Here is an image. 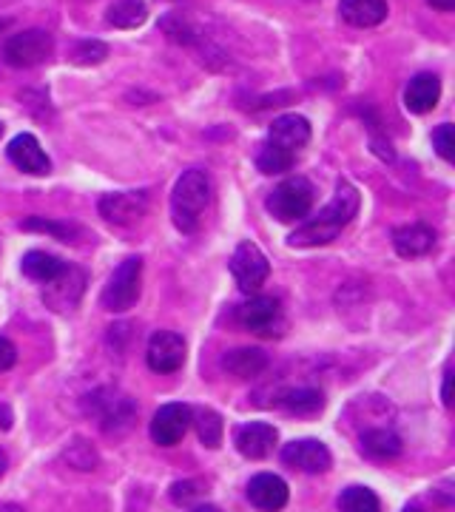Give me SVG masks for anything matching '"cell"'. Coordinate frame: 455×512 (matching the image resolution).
<instances>
[{"instance_id":"4dcf8cb0","label":"cell","mask_w":455,"mask_h":512,"mask_svg":"<svg viewBox=\"0 0 455 512\" xmlns=\"http://www.w3.org/2000/svg\"><path fill=\"white\" fill-rule=\"evenodd\" d=\"M433 146H436L438 157H441V160L453 163L455 134H453V126H450V123H444V126H438L436 131H433Z\"/></svg>"},{"instance_id":"d6986e66","label":"cell","mask_w":455,"mask_h":512,"mask_svg":"<svg viewBox=\"0 0 455 512\" xmlns=\"http://www.w3.org/2000/svg\"><path fill=\"white\" fill-rule=\"evenodd\" d=\"M393 245H396V251L401 256L416 259V256L430 254L436 248V234H433V228L419 225V222L416 225H404V228H399L393 234Z\"/></svg>"},{"instance_id":"f35d334b","label":"cell","mask_w":455,"mask_h":512,"mask_svg":"<svg viewBox=\"0 0 455 512\" xmlns=\"http://www.w3.org/2000/svg\"><path fill=\"white\" fill-rule=\"evenodd\" d=\"M6 3H12V0H0V6H6Z\"/></svg>"},{"instance_id":"74e56055","label":"cell","mask_w":455,"mask_h":512,"mask_svg":"<svg viewBox=\"0 0 455 512\" xmlns=\"http://www.w3.org/2000/svg\"><path fill=\"white\" fill-rule=\"evenodd\" d=\"M404 512H421L419 507H410V510H404Z\"/></svg>"},{"instance_id":"5bb4252c","label":"cell","mask_w":455,"mask_h":512,"mask_svg":"<svg viewBox=\"0 0 455 512\" xmlns=\"http://www.w3.org/2000/svg\"><path fill=\"white\" fill-rule=\"evenodd\" d=\"M310 140V123L305 117H299V114H282V117H276L268 128V143L273 146L285 148V151H291L296 154L299 148L308 146Z\"/></svg>"},{"instance_id":"30bf717a","label":"cell","mask_w":455,"mask_h":512,"mask_svg":"<svg viewBox=\"0 0 455 512\" xmlns=\"http://www.w3.org/2000/svg\"><path fill=\"white\" fill-rule=\"evenodd\" d=\"M282 461L288 467H293V470H299V473H313L316 476V473H328L333 458H330V450L322 441L299 439L285 444Z\"/></svg>"},{"instance_id":"1f68e13d","label":"cell","mask_w":455,"mask_h":512,"mask_svg":"<svg viewBox=\"0 0 455 512\" xmlns=\"http://www.w3.org/2000/svg\"><path fill=\"white\" fill-rule=\"evenodd\" d=\"M171 498H174V504H180V507H194L202 498V487L197 481H177V484L171 487Z\"/></svg>"},{"instance_id":"52a82bcc","label":"cell","mask_w":455,"mask_h":512,"mask_svg":"<svg viewBox=\"0 0 455 512\" xmlns=\"http://www.w3.org/2000/svg\"><path fill=\"white\" fill-rule=\"evenodd\" d=\"M231 274H234L237 285L245 293L259 291L268 282V276H271L268 256L262 254L254 242H242V245H237L234 256H231Z\"/></svg>"},{"instance_id":"603a6c76","label":"cell","mask_w":455,"mask_h":512,"mask_svg":"<svg viewBox=\"0 0 455 512\" xmlns=\"http://www.w3.org/2000/svg\"><path fill=\"white\" fill-rule=\"evenodd\" d=\"M279 407L291 416H316L325 407V396L316 387H293V390L282 393Z\"/></svg>"},{"instance_id":"83f0119b","label":"cell","mask_w":455,"mask_h":512,"mask_svg":"<svg viewBox=\"0 0 455 512\" xmlns=\"http://www.w3.org/2000/svg\"><path fill=\"white\" fill-rule=\"evenodd\" d=\"M194 424H197V436H200V441L205 444V447H219L222 444V419H219V413H214V410H200L197 413V419H191Z\"/></svg>"},{"instance_id":"d4e9b609","label":"cell","mask_w":455,"mask_h":512,"mask_svg":"<svg viewBox=\"0 0 455 512\" xmlns=\"http://www.w3.org/2000/svg\"><path fill=\"white\" fill-rule=\"evenodd\" d=\"M146 18L148 9L143 0H117L109 9V15H106V20L117 29H137V26L146 23Z\"/></svg>"},{"instance_id":"4fadbf2b","label":"cell","mask_w":455,"mask_h":512,"mask_svg":"<svg viewBox=\"0 0 455 512\" xmlns=\"http://www.w3.org/2000/svg\"><path fill=\"white\" fill-rule=\"evenodd\" d=\"M9 160L18 165L20 171L26 174H35V177H43L52 171V160L46 157V151L40 148L35 134H18L12 143H9Z\"/></svg>"},{"instance_id":"4316f807","label":"cell","mask_w":455,"mask_h":512,"mask_svg":"<svg viewBox=\"0 0 455 512\" xmlns=\"http://www.w3.org/2000/svg\"><path fill=\"white\" fill-rule=\"evenodd\" d=\"M293 163H296V154L291 151H285V148L273 146V143H265L262 151H259V157H256V165H259V171L262 174H285V171H291Z\"/></svg>"},{"instance_id":"7402d4cb","label":"cell","mask_w":455,"mask_h":512,"mask_svg":"<svg viewBox=\"0 0 455 512\" xmlns=\"http://www.w3.org/2000/svg\"><path fill=\"white\" fill-rule=\"evenodd\" d=\"M222 367H225L231 376H239V379H254V376H259V373L268 367V353L259 348H237V350H231V353H225Z\"/></svg>"},{"instance_id":"ba28073f","label":"cell","mask_w":455,"mask_h":512,"mask_svg":"<svg viewBox=\"0 0 455 512\" xmlns=\"http://www.w3.org/2000/svg\"><path fill=\"white\" fill-rule=\"evenodd\" d=\"M191 419H194V410L188 404H163L154 413V421H151V439H154V444H160V447H174L188 433Z\"/></svg>"},{"instance_id":"277c9868","label":"cell","mask_w":455,"mask_h":512,"mask_svg":"<svg viewBox=\"0 0 455 512\" xmlns=\"http://www.w3.org/2000/svg\"><path fill=\"white\" fill-rule=\"evenodd\" d=\"M313 200H316V191L313 185L305 177H291L285 183H279L271 191L268 197V211L279 222H296L305 220L313 208Z\"/></svg>"},{"instance_id":"e575fe53","label":"cell","mask_w":455,"mask_h":512,"mask_svg":"<svg viewBox=\"0 0 455 512\" xmlns=\"http://www.w3.org/2000/svg\"><path fill=\"white\" fill-rule=\"evenodd\" d=\"M450 382H453V373L447 370V373H444V404H447V407L453 404V399H450Z\"/></svg>"},{"instance_id":"7c38bea8","label":"cell","mask_w":455,"mask_h":512,"mask_svg":"<svg viewBox=\"0 0 455 512\" xmlns=\"http://www.w3.org/2000/svg\"><path fill=\"white\" fill-rule=\"evenodd\" d=\"M83 285H86V276L77 268H63V274L55 276L46 291H43V302L52 308V311H72L74 305L80 302V293H83Z\"/></svg>"},{"instance_id":"484cf974","label":"cell","mask_w":455,"mask_h":512,"mask_svg":"<svg viewBox=\"0 0 455 512\" xmlns=\"http://www.w3.org/2000/svg\"><path fill=\"white\" fill-rule=\"evenodd\" d=\"M339 512H382V504H379V495L370 487L353 484L339 495Z\"/></svg>"},{"instance_id":"5b68a950","label":"cell","mask_w":455,"mask_h":512,"mask_svg":"<svg viewBox=\"0 0 455 512\" xmlns=\"http://www.w3.org/2000/svg\"><path fill=\"white\" fill-rule=\"evenodd\" d=\"M55 52V40L43 29H26L6 40L3 46V60L15 69H32L46 63Z\"/></svg>"},{"instance_id":"8d00e7d4","label":"cell","mask_w":455,"mask_h":512,"mask_svg":"<svg viewBox=\"0 0 455 512\" xmlns=\"http://www.w3.org/2000/svg\"><path fill=\"white\" fill-rule=\"evenodd\" d=\"M3 473H6V456L0 453V476H3Z\"/></svg>"},{"instance_id":"8992f818","label":"cell","mask_w":455,"mask_h":512,"mask_svg":"<svg viewBox=\"0 0 455 512\" xmlns=\"http://www.w3.org/2000/svg\"><path fill=\"white\" fill-rule=\"evenodd\" d=\"M237 322L242 328L254 330L259 336H279L285 328L282 305L276 296H254L237 308Z\"/></svg>"},{"instance_id":"6da1fadb","label":"cell","mask_w":455,"mask_h":512,"mask_svg":"<svg viewBox=\"0 0 455 512\" xmlns=\"http://www.w3.org/2000/svg\"><path fill=\"white\" fill-rule=\"evenodd\" d=\"M359 191L350 183H339L333 200L305 225H299L291 234L293 248H319V245H328L333 239L345 231L347 225L353 222V217L359 214Z\"/></svg>"},{"instance_id":"f546056e","label":"cell","mask_w":455,"mask_h":512,"mask_svg":"<svg viewBox=\"0 0 455 512\" xmlns=\"http://www.w3.org/2000/svg\"><path fill=\"white\" fill-rule=\"evenodd\" d=\"M72 57L77 66H94V63H103L109 57V46L100 40H83V43H77Z\"/></svg>"},{"instance_id":"ffe728a7","label":"cell","mask_w":455,"mask_h":512,"mask_svg":"<svg viewBox=\"0 0 455 512\" xmlns=\"http://www.w3.org/2000/svg\"><path fill=\"white\" fill-rule=\"evenodd\" d=\"M106 399H100V407H103V413H100V424H103V430L106 433H123L131 427V419H134V404L128 396H120V393H111L106 390L103 393Z\"/></svg>"},{"instance_id":"f1b7e54d","label":"cell","mask_w":455,"mask_h":512,"mask_svg":"<svg viewBox=\"0 0 455 512\" xmlns=\"http://www.w3.org/2000/svg\"><path fill=\"white\" fill-rule=\"evenodd\" d=\"M23 231H40V234H52L60 242H72L77 234H80V228H74L69 222H52V220H43V217H29V220L23 222Z\"/></svg>"},{"instance_id":"cb8c5ba5","label":"cell","mask_w":455,"mask_h":512,"mask_svg":"<svg viewBox=\"0 0 455 512\" xmlns=\"http://www.w3.org/2000/svg\"><path fill=\"white\" fill-rule=\"evenodd\" d=\"M63 268H66V262H60L57 256L46 254V251H29L20 262V271L43 285H49L55 276L63 274Z\"/></svg>"},{"instance_id":"44dd1931","label":"cell","mask_w":455,"mask_h":512,"mask_svg":"<svg viewBox=\"0 0 455 512\" xmlns=\"http://www.w3.org/2000/svg\"><path fill=\"white\" fill-rule=\"evenodd\" d=\"M359 447L367 458H376V461H390L401 453V439L390 430V427H370L364 430Z\"/></svg>"},{"instance_id":"2e32d148","label":"cell","mask_w":455,"mask_h":512,"mask_svg":"<svg viewBox=\"0 0 455 512\" xmlns=\"http://www.w3.org/2000/svg\"><path fill=\"white\" fill-rule=\"evenodd\" d=\"M273 444H276V427L265 424V421H251V424H242L237 430V450L245 458H259L271 456Z\"/></svg>"},{"instance_id":"7a4b0ae2","label":"cell","mask_w":455,"mask_h":512,"mask_svg":"<svg viewBox=\"0 0 455 512\" xmlns=\"http://www.w3.org/2000/svg\"><path fill=\"white\" fill-rule=\"evenodd\" d=\"M214 197V185L211 177L200 171V168H191V171H182V177L174 185V194H171V214H174V225L180 228L182 234H197L202 225V217L211 205Z\"/></svg>"},{"instance_id":"8fae6325","label":"cell","mask_w":455,"mask_h":512,"mask_svg":"<svg viewBox=\"0 0 455 512\" xmlns=\"http://www.w3.org/2000/svg\"><path fill=\"white\" fill-rule=\"evenodd\" d=\"M148 208L146 191H120V194H106L100 200V214L114 225H131L137 222Z\"/></svg>"},{"instance_id":"d590c367","label":"cell","mask_w":455,"mask_h":512,"mask_svg":"<svg viewBox=\"0 0 455 512\" xmlns=\"http://www.w3.org/2000/svg\"><path fill=\"white\" fill-rule=\"evenodd\" d=\"M191 512H219L214 504H197V507H191Z\"/></svg>"},{"instance_id":"9c48e42d","label":"cell","mask_w":455,"mask_h":512,"mask_svg":"<svg viewBox=\"0 0 455 512\" xmlns=\"http://www.w3.org/2000/svg\"><path fill=\"white\" fill-rule=\"evenodd\" d=\"M146 359L154 373H177L185 365V339L174 330H157L148 339Z\"/></svg>"},{"instance_id":"836d02e7","label":"cell","mask_w":455,"mask_h":512,"mask_svg":"<svg viewBox=\"0 0 455 512\" xmlns=\"http://www.w3.org/2000/svg\"><path fill=\"white\" fill-rule=\"evenodd\" d=\"M433 9H438V12H453L455 9V0H427Z\"/></svg>"},{"instance_id":"ac0fdd59","label":"cell","mask_w":455,"mask_h":512,"mask_svg":"<svg viewBox=\"0 0 455 512\" xmlns=\"http://www.w3.org/2000/svg\"><path fill=\"white\" fill-rule=\"evenodd\" d=\"M339 15L356 29H370L387 18V0H342Z\"/></svg>"},{"instance_id":"e0dca14e","label":"cell","mask_w":455,"mask_h":512,"mask_svg":"<svg viewBox=\"0 0 455 512\" xmlns=\"http://www.w3.org/2000/svg\"><path fill=\"white\" fill-rule=\"evenodd\" d=\"M438 97H441V80L436 74H416L404 92V106L413 114H427L438 106Z\"/></svg>"},{"instance_id":"9a60e30c","label":"cell","mask_w":455,"mask_h":512,"mask_svg":"<svg viewBox=\"0 0 455 512\" xmlns=\"http://www.w3.org/2000/svg\"><path fill=\"white\" fill-rule=\"evenodd\" d=\"M248 498L256 510L276 512L288 504V484L273 473H259L248 484Z\"/></svg>"},{"instance_id":"3957f363","label":"cell","mask_w":455,"mask_h":512,"mask_svg":"<svg viewBox=\"0 0 455 512\" xmlns=\"http://www.w3.org/2000/svg\"><path fill=\"white\" fill-rule=\"evenodd\" d=\"M140 285H143V259L128 256L111 274L103 291V308L111 313H126L140 299Z\"/></svg>"},{"instance_id":"ab89813d","label":"cell","mask_w":455,"mask_h":512,"mask_svg":"<svg viewBox=\"0 0 455 512\" xmlns=\"http://www.w3.org/2000/svg\"><path fill=\"white\" fill-rule=\"evenodd\" d=\"M0 137H3V123H0Z\"/></svg>"},{"instance_id":"d6a6232c","label":"cell","mask_w":455,"mask_h":512,"mask_svg":"<svg viewBox=\"0 0 455 512\" xmlns=\"http://www.w3.org/2000/svg\"><path fill=\"white\" fill-rule=\"evenodd\" d=\"M15 362H18V348L9 339L0 336V373L9 370V367H15Z\"/></svg>"}]
</instances>
